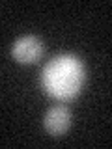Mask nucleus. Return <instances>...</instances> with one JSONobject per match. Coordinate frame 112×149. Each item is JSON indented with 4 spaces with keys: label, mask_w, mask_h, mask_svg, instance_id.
<instances>
[{
    "label": "nucleus",
    "mask_w": 112,
    "mask_h": 149,
    "mask_svg": "<svg viewBox=\"0 0 112 149\" xmlns=\"http://www.w3.org/2000/svg\"><path fill=\"white\" fill-rule=\"evenodd\" d=\"M43 125L47 129V132L52 136H62L65 130L71 125V110L64 104H54L47 110L45 118H43Z\"/></svg>",
    "instance_id": "nucleus-3"
},
{
    "label": "nucleus",
    "mask_w": 112,
    "mask_h": 149,
    "mask_svg": "<svg viewBox=\"0 0 112 149\" xmlns=\"http://www.w3.org/2000/svg\"><path fill=\"white\" fill-rule=\"evenodd\" d=\"M45 52V43L34 34L21 36L11 45V56L19 63H36Z\"/></svg>",
    "instance_id": "nucleus-2"
},
{
    "label": "nucleus",
    "mask_w": 112,
    "mask_h": 149,
    "mask_svg": "<svg viewBox=\"0 0 112 149\" xmlns=\"http://www.w3.org/2000/svg\"><path fill=\"white\" fill-rule=\"evenodd\" d=\"M86 82V67L75 54H58L41 69V88L50 97L71 101L82 91Z\"/></svg>",
    "instance_id": "nucleus-1"
}]
</instances>
